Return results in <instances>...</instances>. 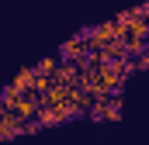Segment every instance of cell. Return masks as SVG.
Listing matches in <instances>:
<instances>
[{
	"label": "cell",
	"instance_id": "cell-6",
	"mask_svg": "<svg viewBox=\"0 0 149 145\" xmlns=\"http://www.w3.org/2000/svg\"><path fill=\"white\" fill-rule=\"evenodd\" d=\"M56 69H59V55H49V59H42V62L35 66V72H38V76H52Z\"/></svg>",
	"mask_w": 149,
	"mask_h": 145
},
{
	"label": "cell",
	"instance_id": "cell-5",
	"mask_svg": "<svg viewBox=\"0 0 149 145\" xmlns=\"http://www.w3.org/2000/svg\"><path fill=\"white\" fill-rule=\"evenodd\" d=\"M24 124H28V121H21L17 114H7V110H3V114H0V142H3V138H14V135H24Z\"/></svg>",
	"mask_w": 149,
	"mask_h": 145
},
{
	"label": "cell",
	"instance_id": "cell-4",
	"mask_svg": "<svg viewBox=\"0 0 149 145\" xmlns=\"http://www.w3.org/2000/svg\"><path fill=\"white\" fill-rule=\"evenodd\" d=\"M42 128H49V124H63V121H73V114L66 107H38V117H35Z\"/></svg>",
	"mask_w": 149,
	"mask_h": 145
},
{
	"label": "cell",
	"instance_id": "cell-3",
	"mask_svg": "<svg viewBox=\"0 0 149 145\" xmlns=\"http://www.w3.org/2000/svg\"><path fill=\"white\" fill-rule=\"evenodd\" d=\"M87 117H94V121H118L121 117V97H101V100H94V107L87 110Z\"/></svg>",
	"mask_w": 149,
	"mask_h": 145
},
{
	"label": "cell",
	"instance_id": "cell-2",
	"mask_svg": "<svg viewBox=\"0 0 149 145\" xmlns=\"http://www.w3.org/2000/svg\"><path fill=\"white\" fill-rule=\"evenodd\" d=\"M87 52H90V45H87V38H83V31L80 35H73V38H66L63 45H59V62H83L87 59Z\"/></svg>",
	"mask_w": 149,
	"mask_h": 145
},
{
	"label": "cell",
	"instance_id": "cell-1",
	"mask_svg": "<svg viewBox=\"0 0 149 145\" xmlns=\"http://www.w3.org/2000/svg\"><path fill=\"white\" fill-rule=\"evenodd\" d=\"M83 38H87L90 48H104V45H111V41H121V31H118V24H114V17H111V21H104V24L87 28Z\"/></svg>",
	"mask_w": 149,
	"mask_h": 145
}]
</instances>
